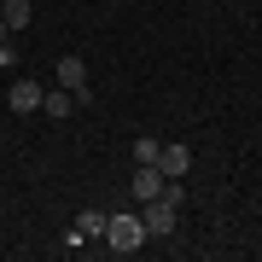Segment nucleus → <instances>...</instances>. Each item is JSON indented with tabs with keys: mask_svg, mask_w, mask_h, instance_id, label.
Returning <instances> with one entry per match:
<instances>
[{
	"mask_svg": "<svg viewBox=\"0 0 262 262\" xmlns=\"http://www.w3.org/2000/svg\"><path fill=\"white\" fill-rule=\"evenodd\" d=\"M0 18H6V29H29L35 6H29V0H0Z\"/></svg>",
	"mask_w": 262,
	"mask_h": 262,
	"instance_id": "obj_8",
	"label": "nucleus"
},
{
	"mask_svg": "<svg viewBox=\"0 0 262 262\" xmlns=\"http://www.w3.org/2000/svg\"><path fill=\"white\" fill-rule=\"evenodd\" d=\"M158 151H163V140H151V134H140V140H134V163H158Z\"/></svg>",
	"mask_w": 262,
	"mask_h": 262,
	"instance_id": "obj_10",
	"label": "nucleus"
},
{
	"mask_svg": "<svg viewBox=\"0 0 262 262\" xmlns=\"http://www.w3.org/2000/svg\"><path fill=\"white\" fill-rule=\"evenodd\" d=\"M105 222H111L105 210H82V215H76V227H70V239H64V245H88V239H105Z\"/></svg>",
	"mask_w": 262,
	"mask_h": 262,
	"instance_id": "obj_5",
	"label": "nucleus"
},
{
	"mask_svg": "<svg viewBox=\"0 0 262 262\" xmlns=\"http://www.w3.org/2000/svg\"><path fill=\"white\" fill-rule=\"evenodd\" d=\"M41 111H47V117H70L76 111V94H70V88H53V94H41Z\"/></svg>",
	"mask_w": 262,
	"mask_h": 262,
	"instance_id": "obj_9",
	"label": "nucleus"
},
{
	"mask_svg": "<svg viewBox=\"0 0 262 262\" xmlns=\"http://www.w3.org/2000/svg\"><path fill=\"white\" fill-rule=\"evenodd\" d=\"M41 94H47L41 82H29V76H18V82L6 88V105H12L18 117H29V111H41Z\"/></svg>",
	"mask_w": 262,
	"mask_h": 262,
	"instance_id": "obj_4",
	"label": "nucleus"
},
{
	"mask_svg": "<svg viewBox=\"0 0 262 262\" xmlns=\"http://www.w3.org/2000/svg\"><path fill=\"white\" fill-rule=\"evenodd\" d=\"M175 210H181V204H169L163 192H158V198H146V204H140V222H146V239H169V233H175Z\"/></svg>",
	"mask_w": 262,
	"mask_h": 262,
	"instance_id": "obj_2",
	"label": "nucleus"
},
{
	"mask_svg": "<svg viewBox=\"0 0 262 262\" xmlns=\"http://www.w3.org/2000/svg\"><path fill=\"white\" fill-rule=\"evenodd\" d=\"M6 35H12V29H6V18H0V41H6Z\"/></svg>",
	"mask_w": 262,
	"mask_h": 262,
	"instance_id": "obj_11",
	"label": "nucleus"
},
{
	"mask_svg": "<svg viewBox=\"0 0 262 262\" xmlns=\"http://www.w3.org/2000/svg\"><path fill=\"white\" fill-rule=\"evenodd\" d=\"M158 169H163V181H187L192 151H187V146H163V151H158Z\"/></svg>",
	"mask_w": 262,
	"mask_h": 262,
	"instance_id": "obj_6",
	"label": "nucleus"
},
{
	"mask_svg": "<svg viewBox=\"0 0 262 262\" xmlns=\"http://www.w3.org/2000/svg\"><path fill=\"white\" fill-rule=\"evenodd\" d=\"M158 192H163V169L158 163H134V198L146 204V198H158Z\"/></svg>",
	"mask_w": 262,
	"mask_h": 262,
	"instance_id": "obj_7",
	"label": "nucleus"
},
{
	"mask_svg": "<svg viewBox=\"0 0 262 262\" xmlns=\"http://www.w3.org/2000/svg\"><path fill=\"white\" fill-rule=\"evenodd\" d=\"M58 88H70V94H76V105H94V88H88V64H82L76 53H64V58H58Z\"/></svg>",
	"mask_w": 262,
	"mask_h": 262,
	"instance_id": "obj_3",
	"label": "nucleus"
},
{
	"mask_svg": "<svg viewBox=\"0 0 262 262\" xmlns=\"http://www.w3.org/2000/svg\"><path fill=\"white\" fill-rule=\"evenodd\" d=\"M105 245H111L117 256H134L146 245V222H140V210H117L111 222H105Z\"/></svg>",
	"mask_w": 262,
	"mask_h": 262,
	"instance_id": "obj_1",
	"label": "nucleus"
}]
</instances>
